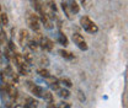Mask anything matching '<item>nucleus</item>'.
Wrapping results in <instances>:
<instances>
[{
	"instance_id": "obj_1",
	"label": "nucleus",
	"mask_w": 128,
	"mask_h": 108,
	"mask_svg": "<svg viewBox=\"0 0 128 108\" xmlns=\"http://www.w3.org/2000/svg\"><path fill=\"white\" fill-rule=\"evenodd\" d=\"M80 25H81V27L85 31L89 32V33H96V32L98 31L97 25H96L94 21H91L88 16H84V17L80 18Z\"/></svg>"
},
{
	"instance_id": "obj_2",
	"label": "nucleus",
	"mask_w": 128,
	"mask_h": 108,
	"mask_svg": "<svg viewBox=\"0 0 128 108\" xmlns=\"http://www.w3.org/2000/svg\"><path fill=\"white\" fill-rule=\"evenodd\" d=\"M73 41H74V43L79 47L81 50H88V48H89L88 43H86V41L84 39V37L80 33H74L73 34Z\"/></svg>"
},
{
	"instance_id": "obj_3",
	"label": "nucleus",
	"mask_w": 128,
	"mask_h": 108,
	"mask_svg": "<svg viewBox=\"0 0 128 108\" xmlns=\"http://www.w3.org/2000/svg\"><path fill=\"white\" fill-rule=\"evenodd\" d=\"M27 23L33 31H38L40 30V20L36 15H30L27 17Z\"/></svg>"
},
{
	"instance_id": "obj_4",
	"label": "nucleus",
	"mask_w": 128,
	"mask_h": 108,
	"mask_svg": "<svg viewBox=\"0 0 128 108\" xmlns=\"http://www.w3.org/2000/svg\"><path fill=\"white\" fill-rule=\"evenodd\" d=\"M40 44H41V47H42L43 49H46V50H48V52L53 50V48H54V43H53L50 39L46 38V37H41V39H40Z\"/></svg>"
},
{
	"instance_id": "obj_5",
	"label": "nucleus",
	"mask_w": 128,
	"mask_h": 108,
	"mask_svg": "<svg viewBox=\"0 0 128 108\" xmlns=\"http://www.w3.org/2000/svg\"><path fill=\"white\" fill-rule=\"evenodd\" d=\"M27 38H28V31H27V30H25V28L20 30L18 42H20V44H21V46H24V44H25V42L27 41Z\"/></svg>"
},
{
	"instance_id": "obj_6",
	"label": "nucleus",
	"mask_w": 128,
	"mask_h": 108,
	"mask_svg": "<svg viewBox=\"0 0 128 108\" xmlns=\"http://www.w3.org/2000/svg\"><path fill=\"white\" fill-rule=\"evenodd\" d=\"M14 60H15V63L17 64V66H21V65L28 64V63L26 62V59H25L24 54H18V53H16L15 55H14Z\"/></svg>"
},
{
	"instance_id": "obj_7",
	"label": "nucleus",
	"mask_w": 128,
	"mask_h": 108,
	"mask_svg": "<svg viewBox=\"0 0 128 108\" xmlns=\"http://www.w3.org/2000/svg\"><path fill=\"white\" fill-rule=\"evenodd\" d=\"M31 91L36 97H43V96H44V91H43V89H42L41 86L33 85V86L31 87Z\"/></svg>"
},
{
	"instance_id": "obj_8",
	"label": "nucleus",
	"mask_w": 128,
	"mask_h": 108,
	"mask_svg": "<svg viewBox=\"0 0 128 108\" xmlns=\"http://www.w3.org/2000/svg\"><path fill=\"white\" fill-rule=\"evenodd\" d=\"M68 5H69V7H70V10H72L73 14H78V12H79L80 7H79V5H78V2H76L75 0H69Z\"/></svg>"
},
{
	"instance_id": "obj_9",
	"label": "nucleus",
	"mask_w": 128,
	"mask_h": 108,
	"mask_svg": "<svg viewBox=\"0 0 128 108\" xmlns=\"http://www.w3.org/2000/svg\"><path fill=\"white\" fill-rule=\"evenodd\" d=\"M47 81L48 84L50 85V87L53 89V90H58L59 89V85H58V80L56 79V77H52L50 75L47 77Z\"/></svg>"
},
{
	"instance_id": "obj_10",
	"label": "nucleus",
	"mask_w": 128,
	"mask_h": 108,
	"mask_svg": "<svg viewBox=\"0 0 128 108\" xmlns=\"http://www.w3.org/2000/svg\"><path fill=\"white\" fill-rule=\"evenodd\" d=\"M58 42L64 47L68 46V38H66V36L64 34L63 32H60V31L58 32Z\"/></svg>"
},
{
	"instance_id": "obj_11",
	"label": "nucleus",
	"mask_w": 128,
	"mask_h": 108,
	"mask_svg": "<svg viewBox=\"0 0 128 108\" xmlns=\"http://www.w3.org/2000/svg\"><path fill=\"white\" fill-rule=\"evenodd\" d=\"M31 2H32V5H33V7H34L36 11H38V12H42V11H43V6H42L41 0H31Z\"/></svg>"
},
{
	"instance_id": "obj_12",
	"label": "nucleus",
	"mask_w": 128,
	"mask_h": 108,
	"mask_svg": "<svg viewBox=\"0 0 128 108\" xmlns=\"http://www.w3.org/2000/svg\"><path fill=\"white\" fill-rule=\"evenodd\" d=\"M59 54H60V57H63L64 59H68V60H72V59H74V55H73L70 52H68V50L60 49V50H59Z\"/></svg>"
},
{
	"instance_id": "obj_13",
	"label": "nucleus",
	"mask_w": 128,
	"mask_h": 108,
	"mask_svg": "<svg viewBox=\"0 0 128 108\" xmlns=\"http://www.w3.org/2000/svg\"><path fill=\"white\" fill-rule=\"evenodd\" d=\"M62 9H63V11L65 12L66 17H68L69 20H72V10H70L69 5H68L66 2H62Z\"/></svg>"
},
{
	"instance_id": "obj_14",
	"label": "nucleus",
	"mask_w": 128,
	"mask_h": 108,
	"mask_svg": "<svg viewBox=\"0 0 128 108\" xmlns=\"http://www.w3.org/2000/svg\"><path fill=\"white\" fill-rule=\"evenodd\" d=\"M25 106L26 107H37L38 106V102L33 97H28V98H26V105Z\"/></svg>"
},
{
	"instance_id": "obj_15",
	"label": "nucleus",
	"mask_w": 128,
	"mask_h": 108,
	"mask_svg": "<svg viewBox=\"0 0 128 108\" xmlns=\"http://www.w3.org/2000/svg\"><path fill=\"white\" fill-rule=\"evenodd\" d=\"M57 91H58V95H59L60 97H63V98H68V97L70 96L69 90H66V89H58Z\"/></svg>"
},
{
	"instance_id": "obj_16",
	"label": "nucleus",
	"mask_w": 128,
	"mask_h": 108,
	"mask_svg": "<svg viewBox=\"0 0 128 108\" xmlns=\"http://www.w3.org/2000/svg\"><path fill=\"white\" fill-rule=\"evenodd\" d=\"M0 23L2 26H8L9 25V17L6 14H0Z\"/></svg>"
},
{
	"instance_id": "obj_17",
	"label": "nucleus",
	"mask_w": 128,
	"mask_h": 108,
	"mask_svg": "<svg viewBox=\"0 0 128 108\" xmlns=\"http://www.w3.org/2000/svg\"><path fill=\"white\" fill-rule=\"evenodd\" d=\"M43 98L47 101L48 103H53V102H54V97H53V95H52L50 92H44Z\"/></svg>"
},
{
	"instance_id": "obj_18",
	"label": "nucleus",
	"mask_w": 128,
	"mask_h": 108,
	"mask_svg": "<svg viewBox=\"0 0 128 108\" xmlns=\"http://www.w3.org/2000/svg\"><path fill=\"white\" fill-rule=\"evenodd\" d=\"M28 48L31 49V50H37V48H38V42L36 41V39H32L28 42Z\"/></svg>"
},
{
	"instance_id": "obj_19",
	"label": "nucleus",
	"mask_w": 128,
	"mask_h": 108,
	"mask_svg": "<svg viewBox=\"0 0 128 108\" xmlns=\"http://www.w3.org/2000/svg\"><path fill=\"white\" fill-rule=\"evenodd\" d=\"M60 82L63 84L64 86H66V87H72V86H73V84H72V81H70L69 79H66V77H63V79L60 80Z\"/></svg>"
},
{
	"instance_id": "obj_20",
	"label": "nucleus",
	"mask_w": 128,
	"mask_h": 108,
	"mask_svg": "<svg viewBox=\"0 0 128 108\" xmlns=\"http://www.w3.org/2000/svg\"><path fill=\"white\" fill-rule=\"evenodd\" d=\"M37 73H38L42 77H46V79L49 76V73H48V70H46V69H38V71H37Z\"/></svg>"
},
{
	"instance_id": "obj_21",
	"label": "nucleus",
	"mask_w": 128,
	"mask_h": 108,
	"mask_svg": "<svg viewBox=\"0 0 128 108\" xmlns=\"http://www.w3.org/2000/svg\"><path fill=\"white\" fill-rule=\"evenodd\" d=\"M24 57H25L26 62L28 63V64H30V63H32V60H33V57H32L30 53H25V54H24Z\"/></svg>"
},
{
	"instance_id": "obj_22",
	"label": "nucleus",
	"mask_w": 128,
	"mask_h": 108,
	"mask_svg": "<svg viewBox=\"0 0 128 108\" xmlns=\"http://www.w3.org/2000/svg\"><path fill=\"white\" fill-rule=\"evenodd\" d=\"M48 4H49V7H50V10L56 12V11H57V5H56V2H54L53 0H49V2H48Z\"/></svg>"
},
{
	"instance_id": "obj_23",
	"label": "nucleus",
	"mask_w": 128,
	"mask_h": 108,
	"mask_svg": "<svg viewBox=\"0 0 128 108\" xmlns=\"http://www.w3.org/2000/svg\"><path fill=\"white\" fill-rule=\"evenodd\" d=\"M9 49H10L11 52H14V53H15L16 47H15V44H14V42H12V41H10V42H9Z\"/></svg>"
},
{
	"instance_id": "obj_24",
	"label": "nucleus",
	"mask_w": 128,
	"mask_h": 108,
	"mask_svg": "<svg viewBox=\"0 0 128 108\" xmlns=\"http://www.w3.org/2000/svg\"><path fill=\"white\" fill-rule=\"evenodd\" d=\"M78 97H79V100L81 101V102L85 101V96H84V93L81 92V91H78Z\"/></svg>"
},
{
	"instance_id": "obj_25",
	"label": "nucleus",
	"mask_w": 128,
	"mask_h": 108,
	"mask_svg": "<svg viewBox=\"0 0 128 108\" xmlns=\"http://www.w3.org/2000/svg\"><path fill=\"white\" fill-rule=\"evenodd\" d=\"M58 107H60V108H64V107H65V108H70L72 106H70L69 103H65V102H62V103H60V105H59Z\"/></svg>"
},
{
	"instance_id": "obj_26",
	"label": "nucleus",
	"mask_w": 128,
	"mask_h": 108,
	"mask_svg": "<svg viewBox=\"0 0 128 108\" xmlns=\"http://www.w3.org/2000/svg\"><path fill=\"white\" fill-rule=\"evenodd\" d=\"M41 63H42L43 65H48V59L47 58H41Z\"/></svg>"
},
{
	"instance_id": "obj_27",
	"label": "nucleus",
	"mask_w": 128,
	"mask_h": 108,
	"mask_svg": "<svg viewBox=\"0 0 128 108\" xmlns=\"http://www.w3.org/2000/svg\"><path fill=\"white\" fill-rule=\"evenodd\" d=\"M81 4H82V5H86V4H88V0H81Z\"/></svg>"
},
{
	"instance_id": "obj_28",
	"label": "nucleus",
	"mask_w": 128,
	"mask_h": 108,
	"mask_svg": "<svg viewBox=\"0 0 128 108\" xmlns=\"http://www.w3.org/2000/svg\"><path fill=\"white\" fill-rule=\"evenodd\" d=\"M0 10H1V6H0Z\"/></svg>"
}]
</instances>
